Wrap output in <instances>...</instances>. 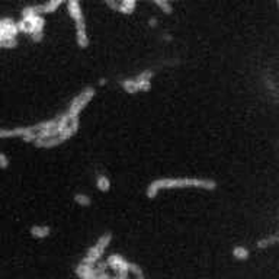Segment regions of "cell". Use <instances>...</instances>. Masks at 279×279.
<instances>
[{
	"instance_id": "cell-17",
	"label": "cell",
	"mask_w": 279,
	"mask_h": 279,
	"mask_svg": "<svg viewBox=\"0 0 279 279\" xmlns=\"http://www.w3.org/2000/svg\"><path fill=\"white\" fill-rule=\"evenodd\" d=\"M154 5H156L164 15H172V12H173V5L170 3L169 0H156Z\"/></svg>"
},
{
	"instance_id": "cell-3",
	"label": "cell",
	"mask_w": 279,
	"mask_h": 279,
	"mask_svg": "<svg viewBox=\"0 0 279 279\" xmlns=\"http://www.w3.org/2000/svg\"><path fill=\"white\" fill-rule=\"evenodd\" d=\"M20 18L26 23V34L30 35L32 41L41 42L44 38V28H45V19L44 16L38 15L37 6L31 5L23 8L20 12Z\"/></svg>"
},
{
	"instance_id": "cell-16",
	"label": "cell",
	"mask_w": 279,
	"mask_h": 279,
	"mask_svg": "<svg viewBox=\"0 0 279 279\" xmlns=\"http://www.w3.org/2000/svg\"><path fill=\"white\" fill-rule=\"evenodd\" d=\"M73 201L76 205H79L81 208H89L90 205L93 204V201L90 198L88 193H83V192H76L73 195Z\"/></svg>"
},
{
	"instance_id": "cell-20",
	"label": "cell",
	"mask_w": 279,
	"mask_h": 279,
	"mask_svg": "<svg viewBox=\"0 0 279 279\" xmlns=\"http://www.w3.org/2000/svg\"><path fill=\"white\" fill-rule=\"evenodd\" d=\"M106 6L110 8L114 12H117V10H118V2H115V0H108V2H106Z\"/></svg>"
},
{
	"instance_id": "cell-9",
	"label": "cell",
	"mask_w": 279,
	"mask_h": 279,
	"mask_svg": "<svg viewBox=\"0 0 279 279\" xmlns=\"http://www.w3.org/2000/svg\"><path fill=\"white\" fill-rule=\"evenodd\" d=\"M32 134V127H18V128H0V140L3 138H25Z\"/></svg>"
},
{
	"instance_id": "cell-13",
	"label": "cell",
	"mask_w": 279,
	"mask_h": 279,
	"mask_svg": "<svg viewBox=\"0 0 279 279\" xmlns=\"http://www.w3.org/2000/svg\"><path fill=\"white\" fill-rule=\"evenodd\" d=\"M231 255L233 258L239 262H244V260H249L250 258V252L247 247H244L243 244H236L233 249H231Z\"/></svg>"
},
{
	"instance_id": "cell-5",
	"label": "cell",
	"mask_w": 279,
	"mask_h": 279,
	"mask_svg": "<svg viewBox=\"0 0 279 279\" xmlns=\"http://www.w3.org/2000/svg\"><path fill=\"white\" fill-rule=\"evenodd\" d=\"M96 95V89L93 86H88L86 89H83L80 93H77V96H74L73 100L70 102L69 108L64 112L70 121H80V114L81 110H85V108L90 103V100L95 98Z\"/></svg>"
},
{
	"instance_id": "cell-21",
	"label": "cell",
	"mask_w": 279,
	"mask_h": 279,
	"mask_svg": "<svg viewBox=\"0 0 279 279\" xmlns=\"http://www.w3.org/2000/svg\"><path fill=\"white\" fill-rule=\"evenodd\" d=\"M149 25L150 26H153V28H156V26H157V19H156V18H150Z\"/></svg>"
},
{
	"instance_id": "cell-8",
	"label": "cell",
	"mask_w": 279,
	"mask_h": 279,
	"mask_svg": "<svg viewBox=\"0 0 279 279\" xmlns=\"http://www.w3.org/2000/svg\"><path fill=\"white\" fill-rule=\"evenodd\" d=\"M103 268L105 266H90V265H86V263H81L80 262L76 268V275L79 276L80 279H96V276L103 272Z\"/></svg>"
},
{
	"instance_id": "cell-1",
	"label": "cell",
	"mask_w": 279,
	"mask_h": 279,
	"mask_svg": "<svg viewBox=\"0 0 279 279\" xmlns=\"http://www.w3.org/2000/svg\"><path fill=\"white\" fill-rule=\"evenodd\" d=\"M218 183L214 179H205V178H159L150 182L146 188V197L149 200L157 198L161 190L172 189H202V190H215Z\"/></svg>"
},
{
	"instance_id": "cell-2",
	"label": "cell",
	"mask_w": 279,
	"mask_h": 279,
	"mask_svg": "<svg viewBox=\"0 0 279 279\" xmlns=\"http://www.w3.org/2000/svg\"><path fill=\"white\" fill-rule=\"evenodd\" d=\"M67 8L69 16L74 22V28H76V42L79 45V48L86 50L89 47V35H88V26H86V18L83 13V8L77 0H70L64 3Z\"/></svg>"
},
{
	"instance_id": "cell-18",
	"label": "cell",
	"mask_w": 279,
	"mask_h": 279,
	"mask_svg": "<svg viewBox=\"0 0 279 279\" xmlns=\"http://www.w3.org/2000/svg\"><path fill=\"white\" fill-rule=\"evenodd\" d=\"M15 47H18V38L0 41V48H15Z\"/></svg>"
},
{
	"instance_id": "cell-6",
	"label": "cell",
	"mask_w": 279,
	"mask_h": 279,
	"mask_svg": "<svg viewBox=\"0 0 279 279\" xmlns=\"http://www.w3.org/2000/svg\"><path fill=\"white\" fill-rule=\"evenodd\" d=\"M112 239H114V234H112L110 231L103 233L99 239L96 240V243H95L92 247H89V250L86 252L85 258L81 259V263H86V265H90V266H95V265L100 260V258L103 256L105 250L109 247V244L112 243Z\"/></svg>"
},
{
	"instance_id": "cell-14",
	"label": "cell",
	"mask_w": 279,
	"mask_h": 279,
	"mask_svg": "<svg viewBox=\"0 0 279 279\" xmlns=\"http://www.w3.org/2000/svg\"><path fill=\"white\" fill-rule=\"evenodd\" d=\"M135 8H137V2L135 0H122V2H118V10L122 15H132L135 12Z\"/></svg>"
},
{
	"instance_id": "cell-7",
	"label": "cell",
	"mask_w": 279,
	"mask_h": 279,
	"mask_svg": "<svg viewBox=\"0 0 279 279\" xmlns=\"http://www.w3.org/2000/svg\"><path fill=\"white\" fill-rule=\"evenodd\" d=\"M106 265L112 268L117 272V275H128V273H134L135 276H138L140 279H144L143 276V270L140 269L135 263H132L130 260H127L122 255H109L106 259Z\"/></svg>"
},
{
	"instance_id": "cell-12",
	"label": "cell",
	"mask_w": 279,
	"mask_h": 279,
	"mask_svg": "<svg viewBox=\"0 0 279 279\" xmlns=\"http://www.w3.org/2000/svg\"><path fill=\"white\" fill-rule=\"evenodd\" d=\"M95 183H96V188L102 193H108L112 189V182H110L109 176L105 175V173H98L96 175V179H95Z\"/></svg>"
},
{
	"instance_id": "cell-19",
	"label": "cell",
	"mask_w": 279,
	"mask_h": 279,
	"mask_svg": "<svg viewBox=\"0 0 279 279\" xmlns=\"http://www.w3.org/2000/svg\"><path fill=\"white\" fill-rule=\"evenodd\" d=\"M9 166H10L9 157H8L5 153H2V151H0V170H6Z\"/></svg>"
},
{
	"instance_id": "cell-4",
	"label": "cell",
	"mask_w": 279,
	"mask_h": 279,
	"mask_svg": "<svg viewBox=\"0 0 279 279\" xmlns=\"http://www.w3.org/2000/svg\"><path fill=\"white\" fill-rule=\"evenodd\" d=\"M156 71L151 69L143 70L137 76H132L128 79L121 80L120 85L122 90H125L130 95H137V93H146L151 89V80L154 79Z\"/></svg>"
},
{
	"instance_id": "cell-10",
	"label": "cell",
	"mask_w": 279,
	"mask_h": 279,
	"mask_svg": "<svg viewBox=\"0 0 279 279\" xmlns=\"http://www.w3.org/2000/svg\"><path fill=\"white\" fill-rule=\"evenodd\" d=\"M51 231L52 230L47 224H34V226H31L30 236L35 240H44L50 237Z\"/></svg>"
},
{
	"instance_id": "cell-15",
	"label": "cell",
	"mask_w": 279,
	"mask_h": 279,
	"mask_svg": "<svg viewBox=\"0 0 279 279\" xmlns=\"http://www.w3.org/2000/svg\"><path fill=\"white\" fill-rule=\"evenodd\" d=\"M278 234H273V236H266V237H263V239H260L256 241V249L259 250H265V249H269L272 246H275L276 243H278Z\"/></svg>"
},
{
	"instance_id": "cell-11",
	"label": "cell",
	"mask_w": 279,
	"mask_h": 279,
	"mask_svg": "<svg viewBox=\"0 0 279 279\" xmlns=\"http://www.w3.org/2000/svg\"><path fill=\"white\" fill-rule=\"evenodd\" d=\"M63 5H64V2H61V0H52V2H47V3L35 5V6H37L38 15L44 16V15H48V13H54Z\"/></svg>"
}]
</instances>
